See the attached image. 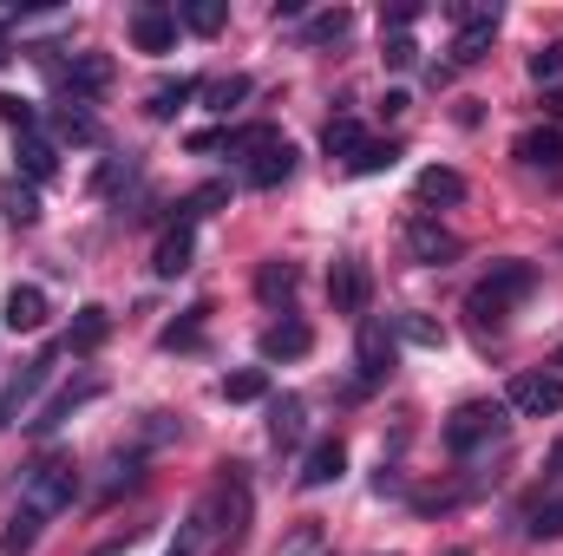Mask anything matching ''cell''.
Returning <instances> with one entry per match:
<instances>
[{"label":"cell","instance_id":"1","mask_svg":"<svg viewBox=\"0 0 563 556\" xmlns=\"http://www.w3.org/2000/svg\"><path fill=\"white\" fill-rule=\"evenodd\" d=\"M250 518H256V498L243 485L236 465H223V478H210V491L190 504L184 518V551H210V556H236L250 544Z\"/></svg>","mask_w":563,"mask_h":556},{"label":"cell","instance_id":"2","mask_svg":"<svg viewBox=\"0 0 563 556\" xmlns=\"http://www.w3.org/2000/svg\"><path fill=\"white\" fill-rule=\"evenodd\" d=\"M73 498H79V458H73V452H46V458L26 471V485H20V504H13V511H26V518L53 524L59 511H73Z\"/></svg>","mask_w":563,"mask_h":556},{"label":"cell","instance_id":"3","mask_svg":"<svg viewBox=\"0 0 563 556\" xmlns=\"http://www.w3.org/2000/svg\"><path fill=\"white\" fill-rule=\"evenodd\" d=\"M538 288V269L531 263H492V276L472 281V294H465V314L478 321V327H498L525 294Z\"/></svg>","mask_w":563,"mask_h":556},{"label":"cell","instance_id":"4","mask_svg":"<svg viewBox=\"0 0 563 556\" xmlns=\"http://www.w3.org/2000/svg\"><path fill=\"white\" fill-rule=\"evenodd\" d=\"M505 407L498 400H465V407H452V419H445V452L452 458H485V452H498L505 445Z\"/></svg>","mask_w":563,"mask_h":556},{"label":"cell","instance_id":"5","mask_svg":"<svg viewBox=\"0 0 563 556\" xmlns=\"http://www.w3.org/2000/svg\"><path fill=\"white\" fill-rule=\"evenodd\" d=\"M452 20H459L452 59H459V66H478V59L492 53V40H498V20H505V13H498V0H492V7H485V0H459V7H452Z\"/></svg>","mask_w":563,"mask_h":556},{"label":"cell","instance_id":"6","mask_svg":"<svg viewBox=\"0 0 563 556\" xmlns=\"http://www.w3.org/2000/svg\"><path fill=\"white\" fill-rule=\"evenodd\" d=\"M505 407L525 419H558L563 413V374H551V367H525L511 387H505Z\"/></svg>","mask_w":563,"mask_h":556},{"label":"cell","instance_id":"7","mask_svg":"<svg viewBox=\"0 0 563 556\" xmlns=\"http://www.w3.org/2000/svg\"><path fill=\"white\" fill-rule=\"evenodd\" d=\"M53 374H59V347H40V354H33V360L0 387V425H20V413L40 400V387H46Z\"/></svg>","mask_w":563,"mask_h":556},{"label":"cell","instance_id":"8","mask_svg":"<svg viewBox=\"0 0 563 556\" xmlns=\"http://www.w3.org/2000/svg\"><path fill=\"white\" fill-rule=\"evenodd\" d=\"M367 294H374V276H367L361 256H341V263L328 269V301H334V314H361V321H367Z\"/></svg>","mask_w":563,"mask_h":556},{"label":"cell","instance_id":"9","mask_svg":"<svg viewBox=\"0 0 563 556\" xmlns=\"http://www.w3.org/2000/svg\"><path fill=\"white\" fill-rule=\"evenodd\" d=\"M354 367H361V387H380L387 374H394V334H387V321H361V341H354Z\"/></svg>","mask_w":563,"mask_h":556},{"label":"cell","instance_id":"10","mask_svg":"<svg viewBox=\"0 0 563 556\" xmlns=\"http://www.w3.org/2000/svg\"><path fill=\"white\" fill-rule=\"evenodd\" d=\"M288 177H295V144L288 138H276V144H263V151L243 157V184H250V190H276Z\"/></svg>","mask_w":563,"mask_h":556},{"label":"cell","instance_id":"11","mask_svg":"<svg viewBox=\"0 0 563 556\" xmlns=\"http://www.w3.org/2000/svg\"><path fill=\"white\" fill-rule=\"evenodd\" d=\"M132 40H139V53H170L177 46V7H157V0L132 7Z\"/></svg>","mask_w":563,"mask_h":556},{"label":"cell","instance_id":"12","mask_svg":"<svg viewBox=\"0 0 563 556\" xmlns=\"http://www.w3.org/2000/svg\"><path fill=\"white\" fill-rule=\"evenodd\" d=\"M59 79H66L79 99H99V92L119 79V66H112V53H73V59L59 66Z\"/></svg>","mask_w":563,"mask_h":556},{"label":"cell","instance_id":"13","mask_svg":"<svg viewBox=\"0 0 563 556\" xmlns=\"http://www.w3.org/2000/svg\"><path fill=\"white\" fill-rule=\"evenodd\" d=\"M0 321H7L13 334H40V327H46V288L13 281V288H7V308H0Z\"/></svg>","mask_w":563,"mask_h":556},{"label":"cell","instance_id":"14","mask_svg":"<svg viewBox=\"0 0 563 556\" xmlns=\"http://www.w3.org/2000/svg\"><path fill=\"white\" fill-rule=\"evenodd\" d=\"M341 471H347V445H341V438H314L308 458H301V478H295V485H301V491H321V485H334Z\"/></svg>","mask_w":563,"mask_h":556},{"label":"cell","instance_id":"15","mask_svg":"<svg viewBox=\"0 0 563 556\" xmlns=\"http://www.w3.org/2000/svg\"><path fill=\"white\" fill-rule=\"evenodd\" d=\"M407 256H413V263H452V256H459V236L439 230L432 216H407Z\"/></svg>","mask_w":563,"mask_h":556},{"label":"cell","instance_id":"16","mask_svg":"<svg viewBox=\"0 0 563 556\" xmlns=\"http://www.w3.org/2000/svg\"><path fill=\"white\" fill-rule=\"evenodd\" d=\"M99 393H106V380H99V374H86V380H73L66 393H53V400L40 407V419H33V432H53V425H66V419L79 413L86 400H99Z\"/></svg>","mask_w":563,"mask_h":556},{"label":"cell","instance_id":"17","mask_svg":"<svg viewBox=\"0 0 563 556\" xmlns=\"http://www.w3.org/2000/svg\"><path fill=\"white\" fill-rule=\"evenodd\" d=\"M190 249H197V230H190V223H177V230H164V236H157L151 269H157L164 281H177L184 269H190Z\"/></svg>","mask_w":563,"mask_h":556},{"label":"cell","instance_id":"18","mask_svg":"<svg viewBox=\"0 0 563 556\" xmlns=\"http://www.w3.org/2000/svg\"><path fill=\"white\" fill-rule=\"evenodd\" d=\"M308 347H314V334H308V321H295V314L263 334V360H301Z\"/></svg>","mask_w":563,"mask_h":556},{"label":"cell","instance_id":"19","mask_svg":"<svg viewBox=\"0 0 563 556\" xmlns=\"http://www.w3.org/2000/svg\"><path fill=\"white\" fill-rule=\"evenodd\" d=\"M301 432H308V407H301L295 393L269 400V438H276L282 452H288V445H301Z\"/></svg>","mask_w":563,"mask_h":556},{"label":"cell","instance_id":"20","mask_svg":"<svg viewBox=\"0 0 563 556\" xmlns=\"http://www.w3.org/2000/svg\"><path fill=\"white\" fill-rule=\"evenodd\" d=\"M413 197H420V203H465V177L445 170V164H432V170H420Z\"/></svg>","mask_w":563,"mask_h":556},{"label":"cell","instance_id":"21","mask_svg":"<svg viewBox=\"0 0 563 556\" xmlns=\"http://www.w3.org/2000/svg\"><path fill=\"white\" fill-rule=\"evenodd\" d=\"M518 164H531V170H551V177H558V170H563V138H558V132H525V138H518Z\"/></svg>","mask_w":563,"mask_h":556},{"label":"cell","instance_id":"22","mask_svg":"<svg viewBox=\"0 0 563 556\" xmlns=\"http://www.w3.org/2000/svg\"><path fill=\"white\" fill-rule=\"evenodd\" d=\"M295 288H301V269H295V263H263V269H256V294H263L269 308H276V301L288 308Z\"/></svg>","mask_w":563,"mask_h":556},{"label":"cell","instance_id":"23","mask_svg":"<svg viewBox=\"0 0 563 556\" xmlns=\"http://www.w3.org/2000/svg\"><path fill=\"white\" fill-rule=\"evenodd\" d=\"M276 556H328V524H321V518L288 524V537L276 544Z\"/></svg>","mask_w":563,"mask_h":556},{"label":"cell","instance_id":"24","mask_svg":"<svg viewBox=\"0 0 563 556\" xmlns=\"http://www.w3.org/2000/svg\"><path fill=\"white\" fill-rule=\"evenodd\" d=\"M223 20H230V7L223 0H177V26H190V33H223Z\"/></svg>","mask_w":563,"mask_h":556},{"label":"cell","instance_id":"25","mask_svg":"<svg viewBox=\"0 0 563 556\" xmlns=\"http://www.w3.org/2000/svg\"><path fill=\"white\" fill-rule=\"evenodd\" d=\"M20 170H26L33 184H53V177H59V151L33 132V138H20Z\"/></svg>","mask_w":563,"mask_h":556},{"label":"cell","instance_id":"26","mask_svg":"<svg viewBox=\"0 0 563 556\" xmlns=\"http://www.w3.org/2000/svg\"><path fill=\"white\" fill-rule=\"evenodd\" d=\"M347 33H354V13H347V7H328V13H314V20L301 26L308 46H334V40H347Z\"/></svg>","mask_w":563,"mask_h":556},{"label":"cell","instance_id":"27","mask_svg":"<svg viewBox=\"0 0 563 556\" xmlns=\"http://www.w3.org/2000/svg\"><path fill=\"white\" fill-rule=\"evenodd\" d=\"M184 99H197V79H164V86H151L144 112H151V119H177V112H184Z\"/></svg>","mask_w":563,"mask_h":556},{"label":"cell","instance_id":"28","mask_svg":"<svg viewBox=\"0 0 563 556\" xmlns=\"http://www.w3.org/2000/svg\"><path fill=\"white\" fill-rule=\"evenodd\" d=\"M197 99H203L210 112H236V105L250 99V79H243V73H230V79H203V86H197Z\"/></svg>","mask_w":563,"mask_h":556},{"label":"cell","instance_id":"29","mask_svg":"<svg viewBox=\"0 0 563 556\" xmlns=\"http://www.w3.org/2000/svg\"><path fill=\"white\" fill-rule=\"evenodd\" d=\"M106 334H112V314H106V308H79V321H73V334H66V347H73V354H92Z\"/></svg>","mask_w":563,"mask_h":556},{"label":"cell","instance_id":"30","mask_svg":"<svg viewBox=\"0 0 563 556\" xmlns=\"http://www.w3.org/2000/svg\"><path fill=\"white\" fill-rule=\"evenodd\" d=\"M40 531H46L40 518H26V511H13V518H7V531H0V556H26L33 544H40Z\"/></svg>","mask_w":563,"mask_h":556},{"label":"cell","instance_id":"31","mask_svg":"<svg viewBox=\"0 0 563 556\" xmlns=\"http://www.w3.org/2000/svg\"><path fill=\"white\" fill-rule=\"evenodd\" d=\"M223 400H236V407H250V400H269V374H263V367L223 374Z\"/></svg>","mask_w":563,"mask_h":556},{"label":"cell","instance_id":"32","mask_svg":"<svg viewBox=\"0 0 563 556\" xmlns=\"http://www.w3.org/2000/svg\"><path fill=\"white\" fill-rule=\"evenodd\" d=\"M394 164H400V144H374V138L347 157V170H354V177H374V170H394Z\"/></svg>","mask_w":563,"mask_h":556},{"label":"cell","instance_id":"33","mask_svg":"<svg viewBox=\"0 0 563 556\" xmlns=\"http://www.w3.org/2000/svg\"><path fill=\"white\" fill-rule=\"evenodd\" d=\"M361 144H367V132H361L354 119H328V132H321V151H328V157H354Z\"/></svg>","mask_w":563,"mask_h":556},{"label":"cell","instance_id":"34","mask_svg":"<svg viewBox=\"0 0 563 556\" xmlns=\"http://www.w3.org/2000/svg\"><path fill=\"white\" fill-rule=\"evenodd\" d=\"M53 132H59L66 144H92V138H99V125H92L86 112H73V105H59V112H53Z\"/></svg>","mask_w":563,"mask_h":556},{"label":"cell","instance_id":"35","mask_svg":"<svg viewBox=\"0 0 563 556\" xmlns=\"http://www.w3.org/2000/svg\"><path fill=\"white\" fill-rule=\"evenodd\" d=\"M276 138H282L276 125H243V132L223 138V151H230V157H250V151H263V144H276Z\"/></svg>","mask_w":563,"mask_h":556},{"label":"cell","instance_id":"36","mask_svg":"<svg viewBox=\"0 0 563 556\" xmlns=\"http://www.w3.org/2000/svg\"><path fill=\"white\" fill-rule=\"evenodd\" d=\"M7 216L26 230V223H40V197H33V184H7Z\"/></svg>","mask_w":563,"mask_h":556},{"label":"cell","instance_id":"37","mask_svg":"<svg viewBox=\"0 0 563 556\" xmlns=\"http://www.w3.org/2000/svg\"><path fill=\"white\" fill-rule=\"evenodd\" d=\"M203 314L210 308H190L177 327H164V347H203Z\"/></svg>","mask_w":563,"mask_h":556},{"label":"cell","instance_id":"38","mask_svg":"<svg viewBox=\"0 0 563 556\" xmlns=\"http://www.w3.org/2000/svg\"><path fill=\"white\" fill-rule=\"evenodd\" d=\"M0 119H7L20 138H33V125H40V112H33L26 99H13V92H0Z\"/></svg>","mask_w":563,"mask_h":556},{"label":"cell","instance_id":"39","mask_svg":"<svg viewBox=\"0 0 563 556\" xmlns=\"http://www.w3.org/2000/svg\"><path fill=\"white\" fill-rule=\"evenodd\" d=\"M531 537H538V544H544V537H563V498H551V504L531 511Z\"/></svg>","mask_w":563,"mask_h":556},{"label":"cell","instance_id":"40","mask_svg":"<svg viewBox=\"0 0 563 556\" xmlns=\"http://www.w3.org/2000/svg\"><path fill=\"white\" fill-rule=\"evenodd\" d=\"M380 59L400 73V66H413L420 59V46H413V33H387V46H380Z\"/></svg>","mask_w":563,"mask_h":556},{"label":"cell","instance_id":"41","mask_svg":"<svg viewBox=\"0 0 563 556\" xmlns=\"http://www.w3.org/2000/svg\"><path fill=\"white\" fill-rule=\"evenodd\" d=\"M531 79H563V40H551V46L531 53Z\"/></svg>","mask_w":563,"mask_h":556},{"label":"cell","instance_id":"42","mask_svg":"<svg viewBox=\"0 0 563 556\" xmlns=\"http://www.w3.org/2000/svg\"><path fill=\"white\" fill-rule=\"evenodd\" d=\"M544 112H551V119H563V86H551V92H544Z\"/></svg>","mask_w":563,"mask_h":556},{"label":"cell","instance_id":"43","mask_svg":"<svg viewBox=\"0 0 563 556\" xmlns=\"http://www.w3.org/2000/svg\"><path fill=\"white\" fill-rule=\"evenodd\" d=\"M544 471H551V478H563V438L551 445V458H544Z\"/></svg>","mask_w":563,"mask_h":556},{"label":"cell","instance_id":"44","mask_svg":"<svg viewBox=\"0 0 563 556\" xmlns=\"http://www.w3.org/2000/svg\"><path fill=\"white\" fill-rule=\"evenodd\" d=\"M125 551H132V531H125L119 544H106V551H99V556H125Z\"/></svg>","mask_w":563,"mask_h":556},{"label":"cell","instance_id":"45","mask_svg":"<svg viewBox=\"0 0 563 556\" xmlns=\"http://www.w3.org/2000/svg\"><path fill=\"white\" fill-rule=\"evenodd\" d=\"M551 374H563V347H558V360H551Z\"/></svg>","mask_w":563,"mask_h":556},{"label":"cell","instance_id":"46","mask_svg":"<svg viewBox=\"0 0 563 556\" xmlns=\"http://www.w3.org/2000/svg\"><path fill=\"white\" fill-rule=\"evenodd\" d=\"M0 66H7V40H0Z\"/></svg>","mask_w":563,"mask_h":556},{"label":"cell","instance_id":"47","mask_svg":"<svg viewBox=\"0 0 563 556\" xmlns=\"http://www.w3.org/2000/svg\"><path fill=\"white\" fill-rule=\"evenodd\" d=\"M445 556H472V551H445Z\"/></svg>","mask_w":563,"mask_h":556},{"label":"cell","instance_id":"48","mask_svg":"<svg viewBox=\"0 0 563 556\" xmlns=\"http://www.w3.org/2000/svg\"><path fill=\"white\" fill-rule=\"evenodd\" d=\"M170 556H190V551H170Z\"/></svg>","mask_w":563,"mask_h":556}]
</instances>
